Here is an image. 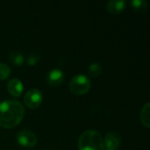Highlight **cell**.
<instances>
[{
  "instance_id": "3957f363",
  "label": "cell",
  "mask_w": 150,
  "mask_h": 150,
  "mask_svg": "<svg viewBox=\"0 0 150 150\" xmlns=\"http://www.w3.org/2000/svg\"><path fill=\"white\" fill-rule=\"evenodd\" d=\"M91 81L84 75H76L69 82V88L71 93L81 96L86 94L91 89Z\"/></svg>"
},
{
  "instance_id": "7c38bea8",
  "label": "cell",
  "mask_w": 150,
  "mask_h": 150,
  "mask_svg": "<svg viewBox=\"0 0 150 150\" xmlns=\"http://www.w3.org/2000/svg\"><path fill=\"white\" fill-rule=\"evenodd\" d=\"M11 62L15 66H21L24 62V56L19 52H12L9 55Z\"/></svg>"
},
{
  "instance_id": "5b68a950",
  "label": "cell",
  "mask_w": 150,
  "mask_h": 150,
  "mask_svg": "<svg viewBox=\"0 0 150 150\" xmlns=\"http://www.w3.org/2000/svg\"><path fill=\"white\" fill-rule=\"evenodd\" d=\"M16 139L20 146L25 148H33L36 146L38 142V138L36 134L33 131L28 129L19 131L18 134H17Z\"/></svg>"
},
{
  "instance_id": "52a82bcc",
  "label": "cell",
  "mask_w": 150,
  "mask_h": 150,
  "mask_svg": "<svg viewBox=\"0 0 150 150\" xmlns=\"http://www.w3.org/2000/svg\"><path fill=\"white\" fill-rule=\"evenodd\" d=\"M24 90L23 83L20 80L17 78L11 79L7 83V91L14 98H18L22 95Z\"/></svg>"
},
{
  "instance_id": "5bb4252c",
  "label": "cell",
  "mask_w": 150,
  "mask_h": 150,
  "mask_svg": "<svg viewBox=\"0 0 150 150\" xmlns=\"http://www.w3.org/2000/svg\"><path fill=\"white\" fill-rule=\"evenodd\" d=\"M11 75V69L5 63L0 62V81L7 79Z\"/></svg>"
},
{
  "instance_id": "6da1fadb",
  "label": "cell",
  "mask_w": 150,
  "mask_h": 150,
  "mask_svg": "<svg viewBox=\"0 0 150 150\" xmlns=\"http://www.w3.org/2000/svg\"><path fill=\"white\" fill-rule=\"evenodd\" d=\"M25 108L17 100H6L0 103V127L11 129L17 127L23 120Z\"/></svg>"
},
{
  "instance_id": "277c9868",
  "label": "cell",
  "mask_w": 150,
  "mask_h": 150,
  "mask_svg": "<svg viewBox=\"0 0 150 150\" xmlns=\"http://www.w3.org/2000/svg\"><path fill=\"white\" fill-rule=\"evenodd\" d=\"M43 100V95L41 91L38 89L33 88L26 91L24 97V104L29 109H36L38 108Z\"/></svg>"
},
{
  "instance_id": "7a4b0ae2",
  "label": "cell",
  "mask_w": 150,
  "mask_h": 150,
  "mask_svg": "<svg viewBox=\"0 0 150 150\" xmlns=\"http://www.w3.org/2000/svg\"><path fill=\"white\" fill-rule=\"evenodd\" d=\"M79 150H105L104 140L96 130L84 131L78 140Z\"/></svg>"
},
{
  "instance_id": "30bf717a",
  "label": "cell",
  "mask_w": 150,
  "mask_h": 150,
  "mask_svg": "<svg viewBox=\"0 0 150 150\" xmlns=\"http://www.w3.org/2000/svg\"><path fill=\"white\" fill-rule=\"evenodd\" d=\"M140 119L144 127L147 128H149L150 127V104L147 103L142 109L140 113Z\"/></svg>"
},
{
  "instance_id": "9c48e42d",
  "label": "cell",
  "mask_w": 150,
  "mask_h": 150,
  "mask_svg": "<svg viewBox=\"0 0 150 150\" xmlns=\"http://www.w3.org/2000/svg\"><path fill=\"white\" fill-rule=\"evenodd\" d=\"M106 11L113 15H118L122 12L126 7V2L123 0H111L106 3Z\"/></svg>"
},
{
  "instance_id": "4fadbf2b",
  "label": "cell",
  "mask_w": 150,
  "mask_h": 150,
  "mask_svg": "<svg viewBox=\"0 0 150 150\" xmlns=\"http://www.w3.org/2000/svg\"><path fill=\"white\" fill-rule=\"evenodd\" d=\"M88 72H89L90 76H91L93 78L98 77L102 73V66L97 62L92 63L90 65V67L88 69Z\"/></svg>"
},
{
  "instance_id": "ba28073f",
  "label": "cell",
  "mask_w": 150,
  "mask_h": 150,
  "mask_svg": "<svg viewBox=\"0 0 150 150\" xmlns=\"http://www.w3.org/2000/svg\"><path fill=\"white\" fill-rule=\"evenodd\" d=\"M64 79V75L61 69H54L47 76V83L50 86H58L60 85Z\"/></svg>"
},
{
  "instance_id": "8fae6325",
  "label": "cell",
  "mask_w": 150,
  "mask_h": 150,
  "mask_svg": "<svg viewBox=\"0 0 150 150\" xmlns=\"http://www.w3.org/2000/svg\"><path fill=\"white\" fill-rule=\"evenodd\" d=\"M132 9L137 13H145L148 10V3L145 0H134L131 2Z\"/></svg>"
},
{
  "instance_id": "2e32d148",
  "label": "cell",
  "mask_w": 150,
  "mask_h": 150,
  "mask_svg": "<svg viewBox=\"0 0 150 150\" xmlns=\"http://www.w3.org/2000/svg\"><path fill=\"white\" fill-rule=\"evenodd\" d=\"M105 150H116V149H105Z\"/></svg>"
},
{
  "instance_id": "9a60e30c",
  "label": "cell",
  "mask_w": 150,
  "mask_h": 150,
  "mask_svg": "<svg viewBox=\"0 0 150 150\" xmlns=\"http://www.w3.org/2000/svg\"><path fill=\"white\" fill-rule=\"evenodd\" d=\"M39 60H40L39 54L33 53V54H30L28 55L26 62H27V64H28L29 66H33V65H35V64L39 62Z\"/></svg>"
},
{
  "instance_id": "8992f818",
  "label": "cell",
  "mask_w": 150,
  "mask_h": 150,
  "mask_svg": "<svg viewBox=\"0 0 150 150\" xmlns=\"http://www.w3.org/2000/svg\"><path fill=\"white\" fill-rule=\"evenodd\" d=\"M121 143V136L117 132H110L106 134L104 144L106 149H116Z\"/></svg>"
}]
</instances>
